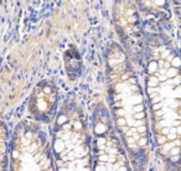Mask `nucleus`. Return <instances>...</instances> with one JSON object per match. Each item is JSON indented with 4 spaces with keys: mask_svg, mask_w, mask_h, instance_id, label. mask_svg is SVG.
<instances>
[{
    "mask_svg": "<svg viewBox=\"0 0 181 171\" xmlns=\"http://www.w3.org/2000/svg\"><path fill=\"white\" fill-rule=\"evenodd\" d=\"M52 151L60 170L91 169V135L81 108L66 102L56 118Z\"/></svg>",
    "mask_w": 181,
    "mask_h": 171,
    "instance_id": "1",
    "label": "nucleus"
},
{
    "mask_svg": "<svg viewBox=\"0 0 181 171\" xmlns=\"http://www.w3.org/2000/svg\"><path fill=\"white\" fill-rule=\"evenodd\" d=\"M11 166L16 170H51V149L46 134L32 123L17 125L11 145Z\"/></svg>",
    "mask_w": 181,
    "mask_h": 171,
    "instance_id": "2",
    "label": "nucleus"
},
{
    "mask_svg": "<svg viewBox=\"0 0 181 171\" xmlns=\"http://www.w3.org/2000/svg\"><path fill=\"white\" fill-rule=\"evenodd\" d=\"M93 150L96 169L120 170L128 169L125 155L119 145V139L113 130V120L106 113L93 117Z\"/></svg>",
    "mask_w": 181,
    "mask_h": 171,
    "instance_id": "3",
    "label": "nucleus"
},
{
    "mask_svg": "<svg viewBox=\"0 0 181 171\" xmlns=\"http://www.w3.org/2000/svg\"><path fill=\"white\" fill-rule=\"evenodd\" d=\"M56 89L48 83L37 84L30 102V110L34 118L41 122H50L56 110Z\"/></svg>",
    "mask_w": 181,
    "mask_h": 171,
    "instance_id": "4",
    "label": "nucleus"
},
{
    "mask_svg": "<svg viewBox=\"0 0 181 171\" xmlns=\"http://www.w3.org/2000/svg\"><path fill=\"white\" fill-rule=\"evenodd\" d=\"M9 151L8 148V135H6V129L0 127V170L4 169L6 164V154Z\"/></svg>",
    "mask_w": 181,
    "mask_h": 171,
    "instance_id": "5",
    "label": "nucleus"
}]
</instances>
